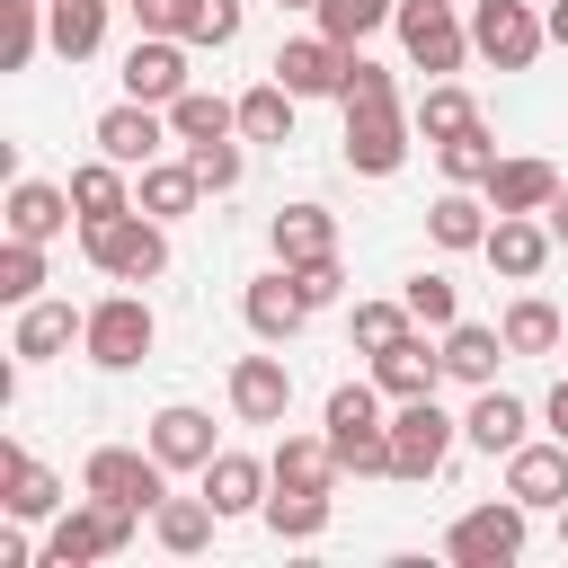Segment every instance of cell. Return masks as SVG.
Here are the masks:
<instances>
[{
	"label": "cell",
	"instance_id": "5bb4252c",
	"mask_svg": "<svg viewBox=\"0 0 568 568\" xmlns=\"http://www.w3.org/2000/svg\"><path fill=\"white\" fill-rule=\"evenodd\" d=\"M231 408H240L248 426H284V408H293L284 355H240V364H231Z\"/></svg>",
	"mask_w": 568,
	"mask_h": 568
},
{
	"label": "cell",
	"instance_id": "8fae6325",
	"mask_svg": "<svg viewBox=\"0 0 568 568\" xmlns=\"http://www.w3.org/2000/svg\"><path fill=\"white\" fill-rule=\"evenodd\" d=\"M124 98H142V106H169V98H186V44L151 27V36L124 53Z\"/></svg>",
	"mask_w": 568,
	"mask_h": 568
},
{
	"label": "cell",
	"instance_id": "7dc6e473",
	"mask_svg": "<svg viewBox=\"0 0 568 568\" xmlns=\"http://www.w3.org/2000/svg\"><path fill=\"white\" fill-rule=\"evenodd\" d=\"M284 275H293V293H302L311 311H328V302H337V284H346V275H337V257H311V266H284Z\"/></svg>",
	"mask_w": 568,
	"mask_h": 568
},
{
	"label": "cell",
	"instance_id": "52a82bcc",
	"mask_svg": "<svg viewBox=\"0 0 568 568\" xmlns=\"http://www.w3.org/2000/svg\"><path fill=\"white\" fill-rule=\"evenodd\" d=\"M444 453H453V417L435 408V390L399 399V417H390V479H435Z\"/></svg>",
	"mask_w": 568,
	"mask_h": 568
},
{
	"label": "cell",
	"instance_id": "bcb514c9",
	"mask_svg": "<svg viewBox=\"0 0 568 568\" xmlns=\"http://www.w3.org/2000/svg\"><path fill=\"white\" fill-rule=\"evenodd\" d=\"M399 302L417 311V328H453V284H444V275H408Z\"/></svg>",
	"mask_w": 568,
	"mask_h": 568
},
{
	"label": "cell",
	"instance_id": "ab89813d",
	"mask_svg": "<svg viewBox=\"0 0 568 568\" xmlns=\"http://www.w3.org/2000/svg\"><path fill=\"white\" fill-rule=\"evenodd\" d=\"M435 151H444V178H453V186H488V169H497V142H488L479 124L453 133V142H435Z\"/></svg>",
	"mask_w": 568,
	"mask_h": 568
},
{
	"label": "cell",
	"instance_id": "277c9868",
	"mask_svg": "<svg viewBox=\"0 0 568 568\" xmlns=\"http://www.w3.org/2000/svg\"><path fill=\"white\" fill-rule=\"evenodd\" d=\"M541 44L550 18H532V0H470V53H488L497 71H532Z\"/></svg>",
	"mask_w": 568,
	"mask_h": 568
},
{
	"label": "cell",
	"instance_id": "4dcf8cb0",
	"mask_svg": "<svg viewBox=\"0 0 568 568\" xmlns=\"http://www.w3.org/2000/svg\"><path fill=\"white\" fill-rule=\"evenodd\" d=\"M213 497H160L151 506V532H160V550H178V559H195L204 541H213Z\"/></svg>",
	"mask_w": 568,
	"mask_h": 568
},
{
	"label": "cell",
	"instance_id": "e575fe53",
	"mask_svg": "<svg viewBox=\"0 0 568 568\" xmlns=\"http://www.w3.org/2000/svg\"><path fill=\"white\" fill-rule=\"evenodd\" d=\"M426 231H435V248H488V204L470 186H453V195H435Z\"/></svg>",
	"mask_w": 568,
	"mask_h": 568
},
{
	"label": "cell",
	"instance_id": "4fadbf2b",
	"mask_svg": "<svg viewBox=\"0 0 568 568\" xmlns=\"http://www.w3.org/2000/svg\"><path fill=\"white\" fill-rule=\"evenodd\" d=\"M550 248H559V240H550V222H532V213H497V222H488V266H497L506 284H532V275L550 266Z\"/></svg>",
	"mask_w": 568,
	"mask_h": 568
},
{
	"label": "cell",
	"instance_id": "6da1fadb",
	"mask_svg": "<svg viewBox=\"0 0 568 568\" xmlns=\"http://www.w3.org/2000/svg\"><path fill=\"white\" fill-rule=\"evenodd\" d=\"M80 248H89V266L115 275V284L169 275V231H160L142 204H124V213H106V222H80Z\"/></svg>",
	"mask_w": 568,
	"mask_h": 568
},
{
	"label": "cell",
	"instance_id": "e0dca14e",
	"mask_svg": "<svg viewBox=\"0 0 568 568\" xmlns=\"http://www.w3.org/2000/svg\"><path fill=\"white\" fill-rule=\"evenodd\" d=\"M506 497H524V506H568V444H515V453H506Z\"/></svg>",
	"mask_w": 568,
	"mask_h": 568
},
{
	"label": "cell",
	"instance_id": "44dd1931",
	"mask_svg": "<svg viewBox=\"0 0 568 568\" xmlns=\"http://www.w3.org/2000/svg\"><path fill=\"white\" fill-rule=\"evenodd\" d=\"M559 195V169L550 160H497L488 169V213H541Z\"/></svg>",
	"mask_w": 568,
	"mask_h": 568
},
{
	"label": "cell",
	"instance_id": "f546056e",
	"mask_svg": "<svg viewBox=\"0 0 568 568\" xmlns=\"http://www.w3.org/2000/svg\"><path fill=\"white\" fill-rule=\"evenodd\" d=\"M266 470H275V488H328L346 462H337V444H328V435H284Z\"/></svg>",
	"mask_w": 568,
	"mask_h": 568
},
{
	"label": "cell",
	"instance_id": "2e32d148",
	"mask_svg": "<svg viewBox=\"0 0 568 568\" xmlns=\"http://www.w3.org/2000/svg\"><path fill=\"white\" fill-rule=\"evenodd\" d=\"M275 80H284L293 98H337V89H346V44H328V36H293V44L275 53Z\"/></svg>",
	"mask_w": 568,
	"mask_h": 568
},
{
	"label": "cell",
	"instance_id": "7402d4cb",
	"mask_svg": "<svg viewBox=\"0 0 568 568\" xmlns=\"http://www.w3.org/2000/svg\"><path fill=\"white\" fill-rule=\"evenodd\" d=\"M71 213H80L71 186H44V178H18L9 186V240H53Z\"/></svg>",
	"mask_w": 568,
	"mask_h": 568
},
{
	"label": "cell",
	"instance_id": "7c38bea8",
	"mask_svg": "<svg viewBox=\"0 0 568 568\" xmlns=\"http://www.w3.org/2000/svg\"><path fill=\"white\" fill-rule=\"evenodd\" d=\"M160 142H169V115H160V106H142V98H124V106H106V115H98V151H106V160H124V169H151V160H160Z\"/></svg>",
	"mask_w": 568,
	"mask_h": 568
},
{
	"label": "cell",
	"instance_id": "d6a6232c",
	"mask_svg": "<svg viewBox=\"0 0 568 568\" xmlns=\"http://www.w3.org/2000/svg\"><path fill=\"white\" fill-rule=\"evenodd\" d=\"M231 124H240V98H213V89L169 98V133H178V142H222Z\"/></svg>",
	"mask_w": 568,
	"mask_h": 568
},
{
	"label": "cell",
	"instance_id": "74e56055",
	"mask_svg": "<svg viewBox=\"0 0 568 568\" xmlns=\"http://www.w3.org/2000/svg\"><path fill=\"white\" fill-rule=\"evenodd\" d=\"M497 328H506V355H550V346L568 337V320H559V311H550L541 293H524V302H515V311H506Z\"/></svg>",
	"mask_w": 568,
	"mask_h": 568
},
{
	"label": "cell",
	"instance_id": "ffe728a7",
	"mask_svg": "<svg viewBox=\"0 0 568 568\" xmlns=\"http://www.w3.org/2000/svg\"><path fill=\"white\" fill-rule=\"evenodd\" d=\"M151 27L178 36V44H231L240 36V0H160Z\"/></svg>",
	"mask_w": 568,
	"mask_h": 568
},
{
	"label": "cell",
	"instance_id": "f1b7e54d",
	"mask_svg": "<svg viewBox=\"0 0 568 568\" xmlns=\"http://www.w3.org/2000/svg\"><path fill=\"white\" fill-rule=\"evenodd\" d=\"M89 320V311H80ZM71 302H18V337H9V355H27V364H44V355H62L71 346Z\"/></svg>",
	"mask_w": 568,
	"mask_h": 568
},
{
	"label": "cell",
	"instance_id": "4316f807",
	"mask_svg": "<svg viewBox=\"0 0 568 568\" xmlns=\"http://www.w3.org/2000/svg\"><path fill=\"white\" fill-rule=\"evenodd\" d=\"M106 9H115V0H44L53 53H62V62H89V53L106 44Z\"/></svg>",
	"mask_w": 568,
	"mask_h": 568
},
{
	"label": "cell",
	"instance_id": "603a6c76",
	"mask_svg": "<svg viewBox=\"0 0 568 568\" xmlns=\"http://www.w3.org/2000/svg\"><path fill=\"white\" fill-rule=\"evenodd\" d=\"M266 240H275V266H311V257H337V222H328L320 204H284Z\"/></svg>",
	"mask_w": 568,
	"mask_h": 568
},
{
	"label": "cell",
	"instance_id": "d4e9b609",
	"mask_svg": "<svg viewBox=\"0 0 568 568\" xmlns=\"http://www.w3.org/2000/svg\"><path fill=\"white\" fill-rule=\"evenodd\" d=\"M373 382H382V399H426L444 382V355H426V337H399L373 355Z\"/></svg>",
	"mask_w": 568,
	"mask_h": 568
},
{
	"label": "cell",
	"instance_id": "f35d334b",
	"mask_svg": "<svg viewBox=\"0 0 568 568\" xmlns=\"http://www.w3.org/2000/svg\"><path fill=\"white\" fill-rule=\"evenodd\" d=\"M390 18H399V0H320V36L346 44V53H355L373 27H390Z\"/></svg>",
	"mask_w": 568,
	"mask_h": 568
},
{
	"label": "cell",
	"instance_id": "c3c4849f",
	"mask_svg": "<svg viewBox=\"0 0 568 568\" xmlns=\"http://www.w3.org/2000/svg\"><path fill=\"white\" fill-rule=\"evenodd\" d=\"M337 98H346V106H364V98H399V89H390V71H382V62L346 53V89H337Z\"/></svg>",
	"mask_w": 568,
	"mask_h": 568
},
{
	"label": "cell",
	"instance_id": "3957f363",
	"mask_svg": "<svg viewBox=\"0 0 568 568\" xmlns=\"http://www.w3.org/2000/svg\"><path fill=\"white\" fill-rule=\"evenodd\" d=\"M124 541H133V506L89 497V506L53 515V532H44V568H89V559H115Z\"/></svg>",
	"mask_w": 568,
	"mask_h": 568
},
{
	"label": "cell",
	"instance_id": "1f68e13d",
	"mask_svg": "<svg viewBox=\"0 0 568 568\" xmlns=\"http://www.w3.org/2000/svg\"><path fill=\"white\" fill-rule=\"evenodd\" d=\"M462 435H470L479 453H515V444H524V399H506V390L488 382V390L470 399V417H462Z\"/></svg>",
	"mask_w": 568,
	"mask_h": 568
},
{
	"label": "cell",
	"instance_id": "ee69618b",
	"mask_svg": "<svg viewBox=\"0 0 568 568\" xmlns=\"http://www.w3.org/2000/svg\"><path fill=\"white\" fill-rule=\"evenodd\" d=\"M479 124V106L462 98V89H426V106H417V133L426 142H453V133H470Z\"/></svg>",
	"mask_w": 568,
	"mask_h": 568
},
{
	"label": "cell",
	"instance_id": "ac0fdd59",
	"mask_svg": "<svg viewBox=\"0 0 568 568\" xmlns=\"http://www.w3.org/2000/svg\"><path fill=\"white\" fill-rule=\"evenodd\" d=\"M240 320H248V328H257L266 346H284V337H293V328L311 320V302H302V293H293V275L275 266V275H257V284L240 293Z\"/></svg>",
	"mask_w": 568,
	"mask_h": 568
},
{
	"label": "cell",
	"instance_id": "7bdbcfd3",
	"mask_svg": "<svg viewBox=\"0 0 568 568\" xmlns=\"http://www.w3.org/2000/svg\"><path fill=\"white\" fill-rule=\"evenodd\" d=\"M0 18H9V44H0V62H9V71H27V62H36V44L53 36V27H44V0H0Z\"/></svg>",
	"mask_w": 568,
	"mask_h": 568
},
{
	"label": "cell",
	"instance_id": "cb8c5ba5",
	"mask_svg": "<svg viewBox=\"0 0 568 568\" xmlns=\"http://www.w3.org/2000/svg\"><path fill=\"white\" fill-rule=\"evenodd\" d=\"M497 355H506V328H479V320H453V328H444V373H453V382L488 390V382H497Z\"/></svg>",
	"mask_w": 568,
	"mask_h": 568
},
{
	"label": "cell",
	"instance_id": "8992f818",
	"mask_svg": "<svg viewBox=\"0 0 568 568\" xmlns=\"http://www.w3.org/2000/svg\"><path fill=\"white\" fill-rule=\"evenodd\" d=\"M80 488H89V497H115V506H133V515H151V506L169 497V462H160V453H133V444H98L89 470H80Z\"/></svg>",
	"mask_w": 568,
	"mask_h": 568
},
{
	"label": "cell",
	"instance_id": "836d02e7",
	"mask_svg": "<svg viewBox=\"0 0 568 568\" xmlns=\"http://www.w3.org/2000/svg\"><path fill=\"white\" fill-rule=\"evenodd\" d=\"M293 106H302V98L266 71V80L240 98V133H248V142H293Z\"/></svg>",
	"mask_w": 568,
	"mask_h": 568
},
{
	"label": "cell",
	"instance_id": "9c48e42d",
	"mask_svg": "<svg viewBox=\"0 0 568 568\" xmlns=\"http://www.w3.org/2000/svg\"><path fill=\"white\" fill-rule=\"evenodd\" d=\"M399 160H408V115H399V98H364V106H346V169L390 178Z\"/></svg>",
	"mask_w": 568,
	"mask_h": 568
},
{
	"label": "cell",
	"instance_id": "d590c367",
	"mask_svg": "<svg viewBox=\"0 0 568 568\" xmlns=\"http://www.w3.org/2000/svg\"><path fill=\"white\" fill-rule=\"evenodd\" d=\"M266 532L275 541H320L328 532V488H275L266 497Z\"/></svg>",
	"mask_w": 568,
	"mask_h": 568
},
{
	"label": "cell",
	"instance_id": "484cf974",
	"mask_svg": "<svg viewBox=\"0 0 568 568\" xmlns=\"http://www.w3.org/2000/svg\"><path fill=\"white\" fill-rule=\"evenodd\" d=\"M266 462H248V453H213L204 462V497H213V515H248V506H266Z\"/></svg>",
	"mask_w": 568,
	"mask_h": 568
},
{
	"label": "cell",
	"instance_id": "db71d44e",
	"mask_svg": "<svg viewBox=\"0 0 568 568\" xmlns=\"http://www.w3.org/2000/svg\"><path fill=\"white\" fill-rule=\"evenodd\" d=\"M275 9H320V0H275Z\"/></svg>",
	"mask_w": 568,
	"mask_h": 568
},
{
	"label": "cell",
	"instance_id": "f5cc1de1",
	"mask_svg": "<svg viewBox=\"0 0 568 568\" xmlns=\"http://www.w3.org/2000/svg\"><path fill=\"white\" fill-rule=\"evenodd\" d=\"M124 9H133V18H142V27H151V9H160V0H124Z\"/></svg>",
	"mask_w": 568,
	"mask_h": 568
},
{
	"label": "cell",
	"instance_id": "f907efd6",
	"mask_svg": "<svg viewBox=\"0 0 568 568\" xmlns=\"http://www.w3.org/2000/svg\"><path fill=\"white\" fill-rule=\"evenodd\" d=\"M541 417H550V435H559V444H568V382H559V390H550V408H541Z\"/></svg>",
	"mask_w": 568,
	"mask_h": 568
},
{
	"label": "cell",
	"instance_id": "60d3db41",
	"mask_svg": "<svg viewBox=\"0 0 568 568\" xmlns=\"http://www.w3.org/2000/svg\"><path fill=\"white\" fill-rule=\"evenodd\" d=\"M44 293V240H9L0 248V302H36Z\"/></svg>",
	"mask_w": 568,
	"mask_h": 568
},
{
	"label": "cell",
	"instance_id": "11a10c76",
	"mask_svg": "<svg viewBox=\"0 0 568 568\" xmlns=\"http://www.w3.org/2000/svg\"><path fill=\"white\" fill-rule=\"evenodd\" d=\"M559 541H568V506H559Z\"/></svg>",
	"mask_w": 568,
	"mask_h": 568
},
{
	"label": "cell",
	"instance_id": "83f0119b",
	"mask_svg": "<svg viewBox=\"0 0 568 568\" xmlns=\"http://www.w3.org/2000/svg\"><path fill=\"white\" fill-rule=\"evenodd\" d=\"M195 195H204L195 160H151V169H142V195H133V204H142L151 222H178V213H195Z\"/></svg>",
	"mask_w": 568,
	"mask_h": 568
},
{
	"label": "cell",
	"instance_id": "816d5d0a",
	"mask_svg": "<svg viewBox=\"0 0 568 568\" xmlns=\"http://www.w3.org/2000/svg\"><path fill=\"white\" fill-rule=\"evenodd\" d=\"M550 36H559V44H568V0H550Z\"/></svg>",
	"mask_w": 568,
	"mask_h": 568
},
{
	"label": "cell",
	"instance_id": "ba28073f",
	"mask_svg": "<svg viewBox=\"0 0 568 568\" xmlns=\"http://www.w3.org/2000/svg\"><path fill=\"white\" fill-rule=\"evenodd\" d=\"M524 497H506V506H470L453 532H444V550L462 559V568H506V559H524Z\"/></svg>",
	"mask_w": 568,
	"mask_h": 568
},
{
	"label": "cell",
	"instance_id": "5b68a950",
	"mask_svg": "<svg viewBox=\"0 0 568 568\" xmlns=\"http://www.w3.org/2000/svg\"><path fill=\"white\" fill-rule=\"evenodd\" d=\"M151 302L142 293H106L89 320H80V346H89V364H106V373H124V364H142L151 355Z\"/></svg>",
	"mask_w": 568,
	"mask_h": 568
},
{
	"label": "cell",
	"instance_id": "9a60e30c",
	"mask_svg": "<svg viewBox=\"0 0 568 568\" xmlns=\"http://www.w3.org/2000/svg\"><path fill=\"white\" fill-rule=\"evenodd\" d=\"M0 506H9L18 524H44V515H62V479H53L27 444H0Z\"/></svg>",
	"mask_w": 568,
	"mask_h": 568
},
{
	"label": "cell",
	"instance_id": "9f6ffc18",
	"mask_svg": "<svg viewBox=\"0 0 568 568\" xmlns=\"http://www.w3.org/2000/svg\"><path fill=\"white\" fill-rule=\"evenodd\" d=\"M559 346H568V337H559Z\"/></svg>",
	"mask_w": 568,
	"mask_h": 568
},
{
	"label": "cell",
	"instance_id": "f6af8a7d",
	"mask_svg": "<svg viewBox=\"0 0 568 568\" xmlns=\"http://www.w3.org/2000/svg\"><path fill=\"white\" fill-rule=\"evenodd\" d=\"M186 160H195L204 195H231V186H240V151H231V142H186Z\"/></svg>",
	"mask_w": 568,
	"mask_h": 568
},
{
	"label": "cell",
	"instance_id": "7a4b0ae2",
	"mask_svg": "<svg viewBox=\"0 0 568 568\" xmlns=\"http://www.w3.org/2000/svg\"><path fill=\"white\" fill-rule=\"evenodd\" d=\"M328 444L355 479H390V417H382V382H337L328 390Z\"/></svg>",
	"mask_w": 568,
	"mask_h": 568
},
{
	"label": "cell",
	"instance_id": "b9f144b4",
	"mask_svg": "<svg viewBox=\"0 0 568 568\" xmlns=\"http://www.w3.org/2000/svg\"><path fill=\"white\" fill-rule=\"evenodd\" d=\"M408 320H417L408 302H355V328H346V337H355L364 355H382V346H399V337H408Z\"/></svg>",
	"mask_w": 568,
	"mask_h": 568
},
{
	"label": "cell",
	"instance_id": "681fc988",
	"mask_svg": "<svg viewBox=\"0 0 568 568\" xmlns=\"http://www.w3.org/2000/svg\"><path fill=\"white\" fill-rule=\"evenodd\" d=\"M541 222H550V240H559V248H568V186H559V195H550V204H541Z\"/></svg>",
	"mask_w": 568,
	"mask_h": 568
},
{
	"label": "cell",
	"instance_id": "8d00e7d4",
	"mask_svg": "<svg viewBox=\"0 0 568 568\" xmlns=\"http://www.w3.org/2000/svg\"><path fill=\"white\" fill-rule=\"evenodd\" d=\"M71 204H80V222H106V213H124L133 195H124V160H89V169H71Z\"/></svg>",
	"mask_w": 568,
	"mask_h": 568
},
{
	"label": "cell",
	"instance_id": "d6986e66",
	"mask_svg": "<svg viewBox=\"0 0 568 568\" xmlns=\"http://www.w3.org/2000/svg\"><path fill=\"white\" fill-rule=\"evenodd\" d=\"M151 453H160L169 470H204V462H213V417L186 408V399L160 408V417H151Z\"/></svg>",
	"mask_w": 568,
	"mask_h": 568
},
{
	"label": "cell",
	"instance_id": "30bf717a",
	"mask_svg": "<svg viewBox=\"0 0 568 568\" xmlns=\"http://www.w3.org/2000/svg\"><path fill=\"white\" fill-rule=\"evenodd\" d=\"M399 44H408V62L417 71H462V53H470V27L453 18V0H399Z\"/></svg>",
	"mask_w": 568,
	"mask_h": 568
}]
</instances>
